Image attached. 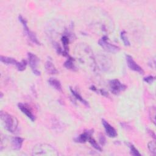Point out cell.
Returning <instances> with one entry per match:
<instances>
[{
    "instance_id": "16",
    "label": "cell",
    "mask_w": 156,
    "mask_h": 156,
    "mask_svg": "<svg viewBox=\"0 0 156 156\" xmlns=\"http://www.w3.org/2000/svg\"><path fill=\"white\" fill-rule=\"evenodd\" d=\"M27 62L26 60H22L21 62H18L16 65H15L17 69L20 71H24L26 68V66H27Z\"/></svg>"
},
{
    "instance_id": "12",
    "label": "cell",
    "mask_w": 156,
    "mask_h": 156,
    "mask_svg": "<svg viewBox=\"0 0 156 156\" xmlns=\"http://www.w3.org/2000/svg\"><path fill=\"white\" fill-rule=\"evenodd\" d=\"M48 83L49 85L52 87L54 89L57 90L58 91H62V84L60 82L57 80L54 77H51L48 79Z\"/></svg>"
},
{
    "instance_id": "21",
    "label": "cell",
    "mask_w": 156,
    "mask_h": 156,
    "mask_svg": "<svg viewBox=\"0 0 156 156\" xmlns=\"http://www.w3.org/2000/svg\"><path fill=\"white\" fill-rule=\"evenodd\" d=\"M129 148H130V152L131 155L134 156H140L141 154L139 152V151L136 149V148L133 145L130 144H129Z\"/></svg>"
},
{
    "instance_id": "2",
    "label": "cell",
    "mask_w": 156,
    "mask_h": 156,
    "mask_svg": "<svg viewBox=\"0 0 156 156\" xmlns=\"http://www.w3.org/2000/svg\"><path fill=\"white\" fill-rule=\"evenodd\" d=\"M98 44L99 46L102 47V49H104L105 51H106L108 52L116 53L120 50V48L118 46L110 43L108 41V37L105 35L99 39L98 41Z\"/></svg>"
},
{
    "instance_id": "19",
    "label": "cell",
    "mask_w": 156,
    "mask_h": 156,
    "mask_svg": "<svg viewBox=\"0 0 156 156\" xmlns=\"http://www.w3.org/2000/svg\"><path fill=\"white\" fill-rule=\"evenodd\" d=\"M88 141L90 143V144L92 146V147H94L95 149L98 150V151H102L101 147L98 144V143L95 141L94 138H91V136L88 139Z\"/></svg>"
},
{
    "instance_id": "23",
    "label": "cell",
    "mask_w": 156,
    "mask_h": 156,
    "mask_svg": "<svg viewBox=\"0 0 156 156\" xmlns=\"http://www.w3.org/2000/svg\"><path fill=\"white\" fill-rule=\"evenodd\" d=\"M144 81L146 82V83H152L154 80H155V77L154 76H147V77H145L144 79H143Z\"/></svg>"
},
{
    "instance_id": "1",
    "label": "cell",
    "mask_w": 156,
    "mask_h": 156,
    "mask_svg": "<svg viewBox=\"0 0 156 156\" xmlns=\"http://www.w3.org/2000/svg\"><path fill=\"white\" fill-rule=\"evenodd\" d=\"M0 116L4 128L11 133H15L18 126V119L15 116L5 111L1 112Z\"/></svg>"
},
{
    "instance_id": "22",
    "label": "cell",
    "mask_w": 156,
    "mask_h": 156,
    "mask_svg": "<svg viewBox=\"0 0 156 156\" xmlns=\"http://www.w3.org/2000/svg\"><path fill=\"white\" fill-rule=\"evenodd\" d=\"M149 115H150V118H151V121L155 124V107H152L150 108Z\"/></svg>"
},
{
    "instance_id": "4",
    "label": "cell",
    "mask_w": 156,
    "mask_h": 156,
    "mask_svg": "<svg viewBox=\"0 0 156 156\" xmlns=\"http://www.w3.org/2000/svg\"><path fill=\"white\" fill-rule=\"evenodd\" d=\"M109 86L111 91L115 94H119L121 91L126 88V86L122 83L118 79H112L109 81Z\"/></svg>"
},
{
    "instance_id": "15",
    "label": "cell",
    "mask_w": 156,
    "mask_h": 156,
    "mask_svg": "<svg viewBox=\"0 0 156 156\" xmlns=\"http://www.w3.org/2000/svg\"><path fill=\"white\" fill-rule=\"evenodd\" d=\"M70 90H71V92L72 93V94L77 99H78L79 101H80L82 104H83L85 105H86V106H88V107H89V104H88V102L86 101V100H85L77 91H76L75 90H74L73 88H70Z\"/></svg>"
},
{
    "instance_id": "6",
    "label": "cell",
    "mask_w": 156,
    "mask_h": 156,
    "mask_svg": "<svg viewBox=\"0 0 156 156\" xmlns=\"http://www.w3.org/2000/svg\"><path fill=\"white\" fill-rule=\"evenodd\" d=\"M18 108L19 109L24 113L32 121H34L35 119V115L33 114L31 109L29 108V107L26 104H23V103H19L18 104Z\"/></svg>"
},
{
    "instance_id": "20",
    "label": "cell",
    "mask_w": 156,
    "mask_h": 156,
    "mask_svg": "<svg viewBox=\"0 0 156 156\" xmlns=\"http://www.w3.org/2000/svg\"><path fill=\"white\" fill-rule=\"evenodd\" d=\"M147 147L149 151L153 155L156 154V147H155V143L154 141H149L147 144Z\"/></svg>"
},
{
    "instance_id": "13",
    "label": "cell",
    "mask_w": 156,
    "mask_h": 156,
    "mask_svg": "<svg viewBox=\"0 0 156 156\" xmlns=\"http://www.w3.org/2000/svg\"><path fill=\"white\" fill-rule=\"evenodd\" d=\"M0 60H1V62L4 63V64H6V65H16L17 62H18L14 58L6 57V56H3V55H1Z\"/></svg>"
},
{
    "instance_id": "17",
    "label": "cell",
    "mask_w": 156,
    "mask_h": 156,
    "mask_svg": "<svg viewBox=\"0 0 156 156\" xmlns=\"http://www.w3.org/2000/svg\"><path fill=\"white\" fill-rule=\"evenodd\" d=\"M120 36H121V40H122L125 46H130V43L126 35V31L124 30H122L121 32V34H120Z\"/></svg>"
},
{
    "instance_id": "11",
    "label": "cell",
    "mask_w": 156,
    "mask_h": 156,
    "mask_svg": "<svg viewBox=\"0 0 156 156\" xmlns=\"http://www.w3.org/2000/svg\"><path fill=\"white\" fill-rule=\"evenodd\" d=\"M24 138L21 137H13L12 140V147L14 150H20L23 145Z\"/></svg>"
},
{
    "instance_id": "5",
    "label": "cell",
    "mask_w": 156,
    "mask_h": 156,
    "mask_svg": "<svg viewBox=\"0 0 156 156\" xmlns=\"http://www.w3.org/2000/svg\"><path fill=\"white\" fill-rule=\"evenodd\" d=\"M126 62L128 67L132 71L138 73L140 74H144V70L143 68L138 65L136 62L133 60V57L129 55H127L126 57Z\"/></svg>"
},
{
    "instance_id": "24",
    "label": "cell",
    "mask_w": 156,
    "mask_h": 156,
    "mask_svg": "<svg viewBox=\"0 0 156 156\" xmlns=\"http://www.w3.org/2000/svg\"><path fill=\"white\" fill-rule=\"evenodd\" d=\"M99 143L100 144L102 145V146H104L105 143H106V138L104 136V135L102 133H100L99 134Z\"/></svg>"
},
{
    "instance_id": "8",
    "label": "cell",
    "mask_w": 156,
    "mask_h": 156,
    "mask_svg": "<svg viewBox=\"0 0 156 156\" xmlns=\"http://www.w3.org/2000/svg\"><path fill=\"white\" fill-rule=\"evenodd\" d=\"M27 58H28V63L29 64V66L32 69V71H34L37 69V67L38 66V62H39V58L38 57L35 55L32 52H28L27 53Z\"/></svg>"
},
{
    "instance_id": "9",
    "label": "cell",
    "mask_w": 156,
    "mask_h": 156,
    "mask_svg": "<svg viewBox=\"0 0 156 156\" xmlns=\"http://www.w3.org/2000/svg\"><path fill=\"white\" fill-rule=\"evenodd\" d=\"M93 133V130H88L85 131L83 133L80 134L79 136L74 138V141L77 143H85L88 139L91 137L92 133Z\"/></svg>"
},
{
    "instance_id": "18",
    "label": "cell",
    "mask_w": 156,
    "mask_h": 156,
    "mask_svg": "<svg viewBox=\"0 0 156 156\" xmlns=\"http://www.w3.org/2000/svg\"><path fill=\"white\" fill-rule=\"evenodd\" d=\"M61 40L64 48V51L68 52V44H69V38L66 35H63L61 38Z\"/></svg>"
},
{
    "instance_id": "3",
    "label": "cell",
    "mask_w": 156,
    "mask_h": 156,
    "mask_svg": "<svg viewBox=\"0 0 156 156\" xmlns=\"http://www.w3.org/2000/svg\"><path fill=\"white\" fill-rule=\"evenodd\" d=\"M18 20L20 21V23L22 24L24 31L26 35H27V37H28V38L32 43H34L37 45H40V43L38 40L37 39L36 35L35 34L34 32H33L29 29L27 24V21L25 20V18H24L21 15H20L18 16Z\"/></svg>"
},
{
    "instance_id": "14",
    "label": "cell",
    "mask_w": 156,
    "mask_h": 156,
    "mask_svg": "<svg viewBox=\"0 0 156 156\" xmlns=\"http://www.w3.org/2000/svg\"><path fill=\"white\" fill-rule=\"evenodd\" d=\"M74 59L73 57L68 56V59L64 63V66L66 68H67L68 69H71L72 71L76 70V68L74 63Z\"/></svg>"
},
{
    "instance_id": "10",
    "label": "cell",
    "mask_w": 156,
    "mask_h": 156,
    "mask_svg": "<svg viewBox=\"0 0 156 156\" xmlns=\"http://www.w3.org/2000/svg\"><path fill=\"white\" fill-rule=\"evenodd\" d=\"M45 69L46 72L50 74H55L58 73L57 69L51 59H48L46 61L45 63Z\"/></svg>"
},
{
    "instance_id": "7",
    "label": "cell",
    "mask_w": 156,
    "mask_h": 156,
    "mask_svg": "<svg viewBox=\"0 0 156 156\" xmlns=\"http://www.w3.org/2000/svg\"><path fill=\"white\" fill-rule=\"evenodd\" d=\"M102 124L104 127L105 132L107 135L110 138H115L117 136V132L116 129L111 126L107 121L102 119Z\"/></svg>"
}]
</instances>
